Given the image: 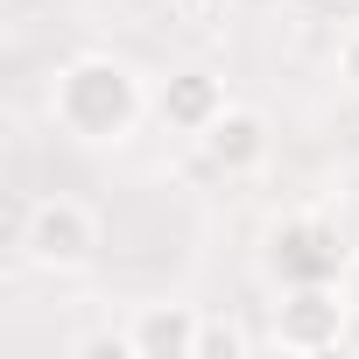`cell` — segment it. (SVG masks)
<instances>
[{"label":"cell","mask_w":359,"mask_h":359,"mask_svg":"<svg viewBox=\"0 0 359 359\" xmlns=\"http://www.w3.org/2000/svg\"><path fill=\"white\" fill-rule=\"evenodd\" d=\"M141 106H148V99H141V78H134L120 57L85 50V57L57 64L50 113H57V127H64L71 141H92V148L127 141V134H134V120H141Z\"/></svg>","instance_id":"obj_1"},{"label":"cell","mask_w":359,"mask_h":359,"mask_svg":"<svg viewBox=\"0 0 359 359\" xmlns=\"http://www.w3.org/2000/svg\"><path fill=\"white\" fill-rule=\"evenodd\" d=\"M261 275H268L275 289L345 282V275H352V247H345V233H338L331 219H317V212H296V219L268 226V240H261Z\"/></svg>","instance_id":"obj_2"},{"label":"cell","mask_w":359,"mask_h":359,"mask_svg":"<svg viewBox=\"0 0 359 359\" xmlns=\"http://www.w3.org/2000/svg\"><path fill=\"white\" fill-rule=\"evenodd\" d=\"M268 338L296 359H317V352H338L352 338V296L345 282H310V289H282L275 317H268Z\"/></svg>","instance_id":"obj_3"},{"label":"cell","mask_w":359,"mask_h":359,"mask_svg":"<svg viewBox=\"0 0 359 359\" xmlns=\"http://www.w3.org/2000/svg\"><path fill=\"white\" fill-rule=\"evenodd\" d=\"M99 254V219L78 198H36L22 212V261L50 268V275H78Z\"/></svg>","instance_id":"obj_4"},{"label":"cell","mask_w":359,"mask_h":359,"mask_svg":"<svg viewBox=\"0 0 359 359\" xmlns=\"http://www.w3.org/2000/svg\"><path fill=\"white\" fill-rule=\"evenodd\" d=\"M226 106H233V99H226L219 71H205V64H184V71H169V78L155 85V120L176 127V134H191V141H198Z\"/></svg>","instance_id":"obj_5"},{"label":"cell","mask_w":359,"mask_h":359,"mask_svg":"<svg viewBox=\"0 0 359 359\" xmlns=\"http://www.w3.org/2000/svg\"><path fill=\"white\" fill-rule=\"evenodd\" d=\"M198 155L219 169V176H254L268 162V113L254 106H226L205 134H198Z\"/></svg>","instance_id":"obj_6"},{"label":"cell","mask_w":359,"mask_h":359,"mask_svg":"<svg viewBox=\"0 0 359 359\" xmlns=\"http://www.w3.org/2000/svg\"><path fill=\"white\" fill-rule=\"evenodd\" d=\"M198 331H205L198 303H141L127 317L134 359H198Z\"/></svg>","instance_id":"obj_7"},{"label":"cell","mask_w":359,"mask_h":359,"mask_svg":"<svg viewBox=\"0 0 359 359\" xmlns=\"http://www.w3.org/2000/svg\"><path fill=\"white\" fill-rule=\"evenodd\" d=\"M240 352H247V331L226 324V317H205V331H198V359H240Z\"/></svg>","instance_id":"obj_8"},{"label":"cell","mask_w":359,"mask_h":359,"mask_svg":"<svg viewBox=\"0 0 359 359\" xmlns=\"http://www.w3.org/2000/svg\"><path fill=\"white\" fill-rule=\"evenodd\" d=\"M169 8L184 15V22H198V29H205V22H219V15L233 8V0H169Z\"/></svg>","instance_id":"obj_9"},{"label":"cell","mask_w":359,"mask_h":359,"mask_svg":"<svg viewBox=\"0 0 359 359\" xmlns=\"http://www.w3.org/2000/svg\"><path fill=\"white\" fill-rule=\"evenodd\" d=\"M338 78H345V85L359 92V29H352V36L338 43Z\"/></svg>","instance_id":"obj_10"},{"label":"cell","mask_w":359,"mask_h":359,"mask_svg":"<svg viewBox=\"0 0 359 359\" xmlns=\"http://www.w3.org/2000/svg\"><path fill=\"white\" fill-rule=\"evenodd\" d=\"M345 296H352V310H359V261H352V275H345Z\"/></svg>","instance_id":"obj_11"},{"label":"cell","mask_w":359,"mask_h":359,"mask_svg":"<svg viewBox=\"0 0 359 359\" xmlns=\"http://www.w3.org/2000/svg\"><path fill=\"white\" fill-rule=\"evenodd\" d=\"M331 8H338V0H331Z\"/></svg>","instance_id":"obj_12"}]
</instances>
